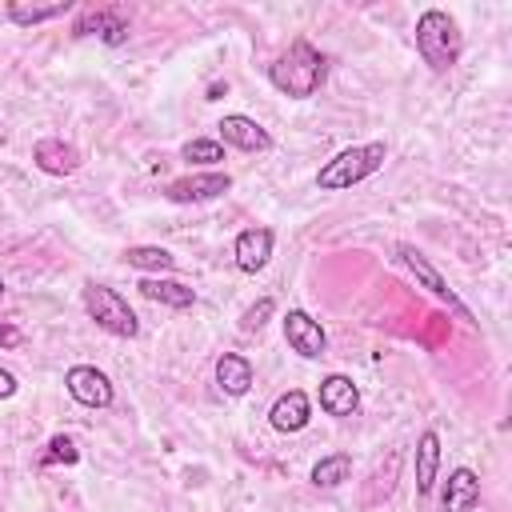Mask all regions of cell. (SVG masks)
Returning a JSON list of instances; mask_svg holds the SVG:
<instances>
[{
  "label": "cell",
  "instance_id": "6da1fadb",
  "mask_svg": "<svg viewBox=\"0 0 512 512\" xmlns=\"http://www.w3.org/2000/svg\"><path fill=\"white\" fill-rule=\"evenodd\" d=\"M324 72H328L324 52H316L308 40H292L288 52L268 68V80H272V88H280L284 96L308 100V96L324 84Z\"/></svg>",
  "mask_w": 512,
  "mask_h": 512
},
{
  "label": "cell",
  "instance_id": "7a4b0ae2",
  "mask_svg": "<svg viewBox=\"0 0 512 512\" xmlns=\"http://www.w3.org/2000/svg\"><path fill=\"white\" fill-rule=\"evenodd\" d=\"M388 160V148L384 140H372V144H352L344 152H336L320 172H316V188L320 192H344L360 180H368L380 164Z\"/></svg>",
  "mask_w": 512,
  "mask_h": 512
},
{
  "label": "cell",
  "instance_id": "3957f363",
  "mask_svg": "<svg viewBox=\"0 0 512 512\" xmlns=\"http://www.w3.org/2000/svg\"><path fill=\"white\" fill-rule=\"evenodd\" d=\"M416 52L424 56V64L432 72H448L460 60V28L448 12L428 8L416 20Z\"/></svg>",
  "mask_w": 512,
  "mask_h": 512
},
{
  "label": "cell",
  "instance_id": "277c9868",
  "mask_svg": "<svg viewBox=\"0 0 512 512\" xmlns=\"http://www.w3.org/2000/svg\"><path fill=\"white\" fill-rule=\"evenodd\" d=\"M84 308H88V316H92L104 332H112V336L132 340V336L140 332L136 312H132V308H128V300H124L116 288H108V284L88 280V284H84Z\"/></svg>",
  "mask_w": 512,
  "mask_h": 512
},
{
  "label": "cell",
  "instance_id": "5b68a950",
  "mask_svg": "<svg viewBox=\"0 0 512 512\" xmlns=\"http://www.w3.org/2000/svg\"><path fill=\"white\" fill-rule=\"evenodd\" d=\"M396 256L408 264V272H412V276H416V280H420V284H424V288H428L436 300H444V304H448V308H452L460 320H472V312H468V308L456 300V292L448 288V280H444V276H440V272L428 264V256H424L420 248H412V244H396Z\"/></svg>",
  "mask_w": 512,
  "mask_h": 512
},
{
  "label": "cell",
  "instance_id": "8992f818",
  "mask_svg": "<svg viewBox=\"0 0 512 512\" xmlns=\"http://www.w3.org/2000/svg\"><path fill=\"white\" fill-rule=\"evenodd\" d=\"M284 340H288V348H292L296 356H304V360H316V356H324V348H328V336H324L320 320H312L304 308H292V312L284 316Z\"/></svg>",
  "mask_w": 512,
  "mask_h": 512
},
{
  "label": "cell",
  "instance_id": "52a82bcc",
  "mask_svg": "<svg viewBox=\"0 0 512 512\" xmlns=\"http://www.w3.org/2000/svg\"><path fill=\"white\" fill-rule=\"evenodd\" d=\"M64 384H68V396H72L76 404H84V408H108V404H112V380H108L100 368H92V364L68 368Z\"/></svg>",
  "mask_w": 512,
  "mask_h": 512
},
{
  "label": "cell",
  "instance_id": "ba28073f",
  "mask_svg": "<svg viewBox=\"0 0 512 512\" xmlns=\"http://www.w3.org/2000/svg\"><path fill=\"white\" fill-rule=\"evenodd\" d=\"M232 188V176L228 172H200V176H180L164 188V196L172 204H200V200H216Z\"/></svg>",
  "mask_w": 512,
  "mask_h": 512
},
{
  "label": "cell",
  "instance_id": "9c48e42d",
  "mask_svg": "<svg viewBox=\"0 0 512 512\" xmlns=\"http://www.w3.org/2000/svg\"><path fill=\"white\" fill-rule=\"evenodd\" d=\"M216 128H220V140L232 144V148H240V152H268V148H272V136H268L252 116L232 112V116H224Z\"/></svg>",
  "mask_w": 512,
  "mask_h": 512
},
{
  "label": "cell",
  "instance_id": "30bf717a",
  "mask_svg": "<svg viewBox=\"0 0 512 512\" xmlns=\"http://www.w3.org/2000/svg\"><path fill=\"white\" fill-rule=\"evenodd\" d=\"M232 256H236V268L240 272H260L268 260H272V228H244L232 244Z\"/></svg>",
  "mask_w": 512,
  "mask_h": 512
},
{
  "label": "cell",
  "instance_id": "8fae6325",
  "mask_svg": "<svg viewBox=\"0 0 512 512\" xmlns=\"http://www.w3.org/2000/svg\"><path fill=\"white\" fill-rule=\"evenodd\" d=\"M476 504H480V476L472 468H452L444 496H440V508L444 512H472Z\"/></svg>",
  "mask_w": 512,
  "mask_h": 512
},
{
  "label": "cell",
  "instance_id": "7c38bea8",
  "mask_svg": "<svg viewBox=\"0 0 512 512\" xmlns=\"http://www.w3.org/2000/svg\"><path fill=\"white\" fill-rule=\"evenodd\" d=\"M32 160H36V168H40V172H48V176H68V172H76V168H80V152H76L72 144L56 140V136L36 140Z\"/></svg>",
  "mask_w": 512,
  "mask_h": 512
},
{
  "label": "cell",
  "instance_id": "4fadbf2b",
  "mask_svg": "<svg viewBox=\"0 0 512 512\" xmlns=\"http://www.w3.org/2000/svg\"><path fill=\"white\" fill-rule=\"evenodd\" d=\"M268 420H272L276 432H300L312 420V404H308V396L300 388H292V392L276 396V404L268 408Z\"/></svg>",
  "mask_w": 512,
  "mask_h": 512
},
{
  "label": "cell",
  "instance_id": "5bb4252c",
  "mask_svg": "<svg viewBox=\"0 0 512 512\" xmlns=\"http://www.w3.org/2000/svg\"><path fill=\"white\" fill-rule=\"evenodd\" d=\"M320 408H324L328 416H352V412L360 408L356 384H352L348 376H340V372L324 376V380H320Z\"/></svg>",
  "mask_w": 512,
  "mask_h": 512
},
{
  "label": "cell",
  "instance_id": "9a60e30c",
  "mask_svg": "<svg viewBox=\"0 0 512 512\" xmlns=\"http://www.w3.org/2000/svg\"><path fill=\"white\" fill-rule=\"evenodd\" d=\"M436 468H440V436L424 432L416 440V492L428 496L436 488Z\"/></svg>",
  "mask_w": 512,
  "mask_h": 512
},
{
  "label": "cell",
  "instance_id": "2e32d148",
  "mask_svg": "<svg viewBox=\"0 0 512 512\" xmlns=\"http://www.w3.org/2000/svg\"><path fill=\"white\" fill-rule=\"evenodd\" d=\"M216 384H220L228 396H244V392L252 388V364H248L244 356H236V352H224V356L216 360Z\"/></svg>",
  "mask_w": 512,
  "mask_h": 512
},
{
  "label": "cell",
  "instance_id": "e0dca14e",
  "mask_svg": "<svg viewBox=\"0 0 512 512\" xmlns=\"http://www.w3.org/2000/svg\"><path fill=\"white\" fill-rule=\"evenodd\" d=\"M140 292H144L148 300H156V304H168V308H192V304H196V292H192L188 284H180V280L148 276V280H140Z\"/></svg>",
  "mask_w": 512,
  "mask_h": 512
},
{
  "label": "cell",
  "instance_id": "ac0fdd59",
  "mask_svg": "<svg viewBox=\"0 0 512 512\" xmlns=\"http://www.w3.org/2000/svg\"><path fill=\"white\" fill-rule=\"evenodd\" d=\"M92 28L104 36V44H124V40H128V24H124L116 12H88V16L76 20L72 32H76V36H88Z\"/></svg>",
  "mask_w": 512,
  "mask_h": 512
},
{
  "label": "cell",
  "instance_id": "d6986e66",
  "mask_svg": "<svg viewBox=\"0 0 512 512\" xmlns=\"http://www.w3.org/2000/svg\"><path fill=\"white\" fill-rule=\"evenodd\" d=\"M124 260H128L132 268H140V272H172V268H176V256L164 252V248H156V244H132V248L124 252Z\"/></svg>",
  "mask_w": 512,
  "mask_h": 512
},
{
  "label": "cell",
  "instance_id": "ffe728a7",
  "mask_svg": "<svg viewBox=\"0 0 512 512\" xmlns=\"http://www.w3.org/2000/svg\"><path fill=\"white\" fill-rule=\"evenodd\" d=\"M348 472H352V456H348V452H332V456H324V460L312 468V484H316V488H336V484L348 480Z\"/></svg>",
  "mask_w": 512,
  "mask_h": 512
},
{
  "label": "cell",
  "instance_id": "44dd1931",
  "mask_svg": "<svg viewBox=\"0 0 512 512\" xmlns=\"http://www.w3.org/2000/svg\"><path fill=\"white\" fill-rule=\"evenodd\" d=\"M68 8H72L68 0H60V4H32V8L12 4V8H8V20H12V24H44V20H52V16H64Z\"/></svg>",
  "mask_w": 512,
  "mask_h": 512
},
{
  "label": "cell",
  "instance_id": "7402d4cb",
  "mask_svg": "<svg viewBox=\"0 0 512 512\" xmlns=\"http://www.w3.org/2000/svg\"><path fill=\"white\" fill-rule=\"evenodd\" d=\"M184 160L216 164V160H224V148H220V140H188L184 144Z\"/></svg>",
  "mask_w": 512,
  "mask_h": 512
},
{
  "label": "cell",
  "instance_id": "603a6c76",
  "mask_svg": "<svg viewBox=\"0 0 512 512\" xmlns=\"http://www.w3.org/2000/svg\"><path fill=\"white\" fill-rule=\"evenodd\" d=\"M80 452L72 444V436H52L48 440V452H44V464H76Z\"/></svg>",
  "mask_w": 512,
  "mask_h": 512
},
{
  "label": "cell",
  "instance_id": "cb8c5ba5",
  "mask_svg": "<svg viewBox=\"0 0 512 512\" xmlns=\"http://www.w3.org/2000/svg\"><path fill=\"white\" fill-rule=\"evenodd\" d=\"M276 312V304H272V296H264V300H256L248 312H244V320H240V328L244 332H256V328H264L268 324V316Z\"/></svg>",
  "mask_w": 512,
  "mask_h": 512
},
{
  "label": "cell",
  "instance_id": "d4e9b609",
  "mask_svg": "<svg viewBox=\"0 0 512 512\" xmlns=\"http://www.w3.org/2000/svg\"><path fill=\"white\" fill-rule=\"evenodd\" d=\"M16 344H20V328L0 324V348H16Z\"/></svg>",
  "mask_w": 512,
  "mask_h": 512
},
{
  "label": "cell",
  "instance_id": "484cf974",
  "mask_svg": "<svg viewBox=\"0 0 512 512\" xmlns=\"http://www.w3.org/2000/svg\"><path fill=\"white\" fill-rule=\"evenodd\" d=\"M8 396H16V376L8 368H0V400H8Z\"/></svg>",
  "mask_w": 512,
  "mask_h": 512
},
{
  "label": "cell",
  "instance_id": "4316f807",
  "mask_svg": "<svg viewBox=\"0 0 512 512\" xmlns=\"http://www.w3.org/2000/svg\"><path fill=\"white\" fill-rule=\"evenodd\" d=\"M0 296H4V280H0Z\"/></svg>",
  "mask_w": 512,
  "mask_h": 512
}]
</instances>
